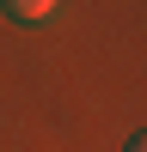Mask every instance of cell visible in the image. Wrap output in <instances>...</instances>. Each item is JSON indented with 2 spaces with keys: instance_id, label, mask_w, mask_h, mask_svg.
Returning <instances> with one entry per match:
<instances>
[{
  "instance_id": "obj_1",
  "label": "cell",
  "mask_w": 147,
  "mask_h": 152,
  "mask_svg": "<svg viewBox=\"0 0 147 152\" xmlns=\"http://www.w3.org/2000/svg\"><path fill=\"white\" fill-rule=\"evenodd\" d=\"M0 12H6L12 24H37V18L55 12V0H0Z\"/></svg>"
},
{
  "instance_id": "obj_2",
  "label": "cell",
  "mask_w": 147,
  "mask_h": 152,
  "mask_svg": "<svg viewBox=\"0 0 147 152\" xmlns=\"http://www.w3.org/2000/svg\"><path fill=\"white\" fill-rule=\"evenodd\" d=\"M129 152H147V140H129Z\"/></svg>"
}]
</instances>
